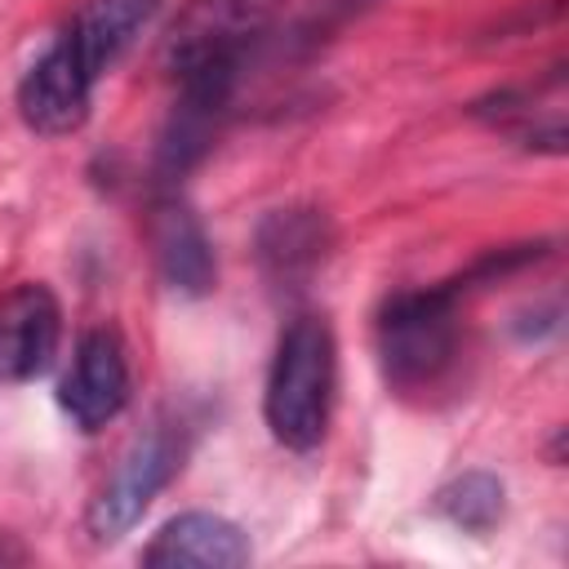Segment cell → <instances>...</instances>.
<instances>
[{
	"label": "cell",
	"instance_id": "30bf717a",
	"mask_svg": "<svg viewBox=\"0 0 569 569\" xmlns=\"http://www.w3.org/2000/svg\"><path fill=\"white\" fill-rule=\"evenodd\" d=\"M253 551H249V538L236 520L227 516H213V511H182L173 520H164L156 529V538L147 542L142 551V565H169V569H182V565H196V569H236L244 565Z\"/></svg>",
	"mask_w": 569,
	"mask_h": 569
},
{
	"label": "cell",
	"instance_id": "9c48e42d",
	"mask_svg": "<svg viewBox=\"0 0 569 569\" xmlns=\"http://www.w3.org/2000/svg\"><path fill=\"white\" fill-rule=\"evenodd\" d=\"M253 244H258V267L276 289H302L307 276L329 258L333 227L311 204H284L258 222Z\"/></svg>",
	"mask_w": 569,
	"mask_h": 569
},
{
	"label": "cell",
	"instance_id": "7c38bea8",
	"mask_svg": "<svg viewBox=\"0 0 569 569\" xmlns=\"http://www.w3.org/2000/svg\"><path fill=\"white\" fill-rule=\"evenodd\" d=\"M436 511L467 533H489L502 520V480L489 471H462L436 493Z\"/></svg>",
	"mask_w": 569,
	"mask_h": 569
},
{
	"label": "cell",
	"instance_id": "ba28073f",
	"mask_svg": "<svg viewBox=\"0 0 569 569\" xmlns=\"http://www.w3.org/2000/svg\"><path fill=\"white\" fill-rule=\"evenodd\" d=\"M147 240H151V258H156V267L173 293L204 298L218 284V258H213V244L204 236V222L178 196H160L151 204Z\"/></svg>",
	"mask_w": 569,
	"mask_h": 569
},
{
	"label": "cell",
	"instance_id": "5b68a950",
	"mask_svg": "<svg viewBox=\"0 0 569 569\" xmlns=\"http://www.w3.org/2000/svg\"><path fill=\"white\" fill-rule=\"evenodd\" d=\"M98 71L71 49L67 36H58L18 80V116L40 138L76 133L89 116Z\"/></svg>",
	"mask_w": 569,
	"mask_h": 569
},
{
	"label": "cell",
	"instance_id": "3957f363",
	"mask_svg": "<svg viewBox=\"0 0 569 569\" xmlns=\"http://www.w3.org/2000/svg\"><path fill=\"white\" fill-rule=\"evenodd\" d=\"M280 13L284 0H187L160 40V62L173 80L196 71H244V58Z\"/></svg>",
	"mask_w": 569,
	"mask_h": 569
},
{
	"label": "cell",
	"instance_id": "8fae6325",
	"mask_svg": "<svg viewBox=\"0 0 569 569\" xmlns=\"http://www.w3.org/2000/svg\"><path fill=\"white\" fill-rule=\"evenodd\" d=\"M151 13H156V0H84L76 18L62 27V36L102 76L133 44V36L151 22Z\"/></svg>",
	"mask_w": 569,
	"mask_h": 569
},
{
	"label": "cell",
	"instance_id": "52a82bcc",
	"mask_svg": "<svg viewBox=\"0 0 569 569\" xmlns=\"http://www.w3.org/2000/svg\"><path fill=\"white\" fill-rule=\"evenodd\" d=\"M62 338V311L58 298L27 280L0 298V387L31 382L53 365Z\"/></svg>",
	"mask_w": 569,
	"mask_h": 569
},
{
	"label": "cell",
	"instance_id": "6da1fadb",
	"mask_svg": "<svg viewBox=\"0 0 569 569\" xmlns=\"http://www.w3.org/2000/svg\"><path fill=\"white\" fill-rule=\"evenodd\" d=\"M333 387H338V342L329 320L293 316L276 342L267 396H262L271 436L293 453L316 449L329 427Z\"/></svg>",
	"mask_w": 569,
	"mask_h": 569
},
{
	"label": "cell",
	"instance_id": "277c9868",
	"mask_svg": "<svg viewBox=\"0 0 569 569\" xmlns=\"http://www.w3.org/2000/svg\"><path fill=\"white\" fill-rule=\"evenodd\" d=\"M187 458V431L173 418H156L151 427H142L129 449L120 453L116 471L107 476V485L93 493L89 511H84V529L93 542H116L124 538L142 511L156 502V493L178 476Z\"/></svg>",
	"mask_w": 569,
	"mask_h": 569
},
{
	"label": "cell",
	"instance_id": "8992f818",
	"mask_svg": "<svg viewBox=\"0 0 569 569\" xmlns=\"http://www.w3.org/2000/svg\"><path fill=\"white\" fill-rule=\"evenodd\" d=\"M129 400V356L116 329H89L76 342V360L58 387V405L71 413L76 427L98 431L107 427Z\"/></svg>",
	"mask_w": 569,
	"mask_h": 569
},
{
	"label": "cell",
	"instance_id": "7a4b0ae2",
	"mask_svg": "<svg viewBox=\"0 0 569 569\" xmlns=\"http://www.w3.org/2000/svg\"><path fill=\"white\" fill-rule=\"evenodd\" d=\"M458 356V284L405 289L378 311V365L400 391L436 387Z\"/></svg>",
	"mask_w": 569,
	"mask_h": 569
}]
</instances>
